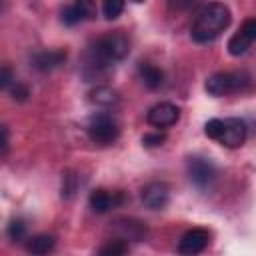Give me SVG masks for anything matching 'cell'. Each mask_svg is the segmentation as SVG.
I'll return each instance as SVG.
<instances>
[{
	"label": "cell",
	"instance_id": "9c48e42d",
	"mask_svg": "<svg viewBox=\"0 0 256 256\" xmlns=\"http://www.w3.org/2000/svg\"><path fill=\"white\" fill-rule=\"evenodd\" d=\"M178 118H180V108L172 102L154 104L146 114V122L154 128H170L178 122Z\"/></svg>",
	"mask_w": 256,
	"mask_h": 256
},
{
	"label": "cell",
	"instance_id": "d6986e66",
	"mask_svg": "<svg viewBox=\"0 0 256 256\" xmlns=\"http://www.w3.org/2000/svg\"><path fill=\"white\" fill-rule=\"evenodd\" d=\"M8 238L14 240V242H22L26 238V232H28V224L22 220V218H14L10 224H8Z\"/></svg>",
	"mask_w": 256,
	"mask_h": 256
},
{
	"label": "cell",
	"instance_id": "603a6c76",
	"mask_svg": "<svg viewBox=\"0 0 256 256\" xmlns=\"http://www.w3.org/2000/svg\"><path fill=\"white\" fill-rule=\"evenodd\" d=\"M74 192H76V176L66 174L64 176V182H62V196L64 198H72Z\"/></svg>",
	"mask_w": 256,
	"mask_h": 256
},
{
	"label": "cell",
	"instance_id": "ac0fdd59",
	"mask_svg": "<svg viewBox=\"0 0 256 256\" xmlns=\"http://www.w3.org/2000/svg\"><path fill=\"white\" fill-rule=\"evenodd\" d=\"M126 0H102V14L106 20H116L124 12Z\"/></svg>",
	"mask_w": 256,
	"mask_h": 256
},
{
	"label": "cell",
	"instance_id": "e0dca14e",
	"mask_svg": "<svg viewBox=\"0 0 256 256\" xmlns=\"http://www.w3.org/2000/svg\"><path fill=\"white\" fill-rule=\"evenodd\" d=\"M118 100V92L110 86H96L90 92V102H94L96 106H114Z\"/></svg>",
	"mask_w": 256,
	"mask_h": 256
},
{
	"label": "cell",
	"instance_id": "5bb4252c",
	"mask_svg": "<svg viewBox=\"0 0 256 256\" xmlns=\"http://www.w3.org/2000/svg\"><path fill=\"white\" fill-rule=\"evenodd\" d=\"M114 232L122 240L140 242L146 236V224L140 222V220H136V218H118L114 222Z\"/></svg>",
	"mask_w": 256,
	"mask_h": 256
},
{
	"label": "cell",
	"instance_id": "7c38bea8",
	"mask_svg": "<svg viewBox=\"0 0 256 256\" xmlns=\"http://www.w3.org/2000/svg\"><path fill=\"white\" fill-rule=\"evenodd\" d=\"M142 202L150 210H162L166 208L170 200V188L166 182H150L142 188Z\"/></svg>",
	"mask_w": 256,
	"mask_h": 256
},
{
	"label": "cell",
	"instance_id": "d4e9b609",
	"mask_svg": "<svg viewBox=\"0 0 256 256\" xmlns=\"http://www.w3.org/2000/svg\"><path fill=\"white\" fill-rule=\"evenodd\" d=\"M2 154H6L8 152V130H6V126L2 128Z\"/></svg>",
	"mask_w": 256,
	"mask_h": 256
},
{
	"label": "cell",
	"instance_id": "52a82bcc",
	"mask_svg": "<svg viewBox=\"0 0 256 256\" xmlns=\"http://www.w3.org/2000/svg\"><path fill=\"white\" fill-rule=\"evenodd\" d=\"M96 18V2L94 0H72L60 12V20L64 26H76L80 22Z\"/></svg>",
	"mask_w": 256,
	"mask_h": 256
},
{
	"label": "cell",
	"instance_id": "44dd1931",
	"mask_svg": "<svg viewBox=\"0 0 256 256\" xmlns=\"http://www.w3.org/2000/svg\"><path fill=\"white\" fill-rule=\"evenodd\" d=\"M166 142V134L164 132H148V134H144L142 136V144L146 146V148H156V146H162Z\"/></svg>",
	"mask_w": 256,
	"mask_h": 256
},
{
	"label": "cell",
	"instance_id": "484cf974",
	"mask_svg": "<svg viewBox=\"0 0 256 256\" xmlns=\"http://www.w3.org/2000/svg\"><path fill=\"white\" fill-rule=\"evenodd\" d=\"M130 2H134V4H142V2H146V0H130Z\"/></svg>",
	"mask_w": 256,
	"mask_h": 256
},
{
	"label": "cell",
	"instance_id": "5b68a950",
	"mask_svg": "<svg viewBox=\"0 0 256 256\" xmlns=\"http://www.w3.org/2000/svg\"><path fill=\"white\" fill-rule=\"evenodd\" d=\"M88 136L92 142L96 144H112L118 136H120V124L118 120L108 114V112H100V114H94L90 120H88Z\"/></svg>",
	"mask_w": 256,
	"mask_h": 256
},
{
	"label": "cell",
	"instance_id": "30bf717a",
	"mask_svg": "<svg viewBox=\"0 0 256 256\" xmlns=\"http://www.w3.org/2000/svg\"><path fill=\"white\" fill-rule=\"evenodd\" d=\"M210 244V232L204 228H190L182 234L180 242H178V252L180 254H200L208 248Z\"/></svg>",
	"mask_w": 256,
	"mask_h": 256
},
{
	"label": "cell",
	"instance_id": "ffe728a7",
	"mask_svg": "<svg viewBox=\"0 0 256 256\" xmlns=\"http://www.w3.org/2000/svg\"><path fill=\"white\" fill-rule=\"evenodd\" d=\"M126 252H128V242L122 240V238H114L106 246L100 248L102 256H120V254H126Z\"/></svg>",
	"mask_w": 256,
	"mask_h": 256
},
{
	"label": "cell",
	"instance_id": "9a60e30c",
	"mask_svg": "<svg viewBox=\"0 0 256 256\" xmlns=\"http://www.w3.org/2000/svg\"><path fill=\"white\" fill-rule=\"evenodd\" d=\"M138 78L142 80V84L148 88V90H158L164 86V72L150 64V62H140L138 64Z\"/></svg>",
	"mask_w": 256,
	"mask_h": 256
},
{
	"label": "cell",
	"instance_id": "3957f363",
	"mask_svg": "<svg viewBox=\"0 0 256 256\" xmlns=\"http://www.w3.org/2000/svg\"><path fill=\"white\" fill-rule=\"evenodd\" d=\"M204 134L226 148H238L246 142L248 126L242 118H212L204 124Z\"/></svg>",
	"mask_w": 256,
	"mask_h": 256
},
{
	"label": "cell",
	"instance_id": "7402d4cb",
	"mask_svg": "<svg viewBox=\"0 0 256 256\" xmlns=\"http://www.w3.org/2000/svg\"><path fill=\"white\" fill-rule=\"evenodd\" d=\"M10 94H12L14 100L24 102V100L30 96V90H28V86H24V84H20V82H14V86L10 88Z\"/></svg>",
	"mask_w": 256,
	"mask_h": 256
},
{
	"label": "cell",
	"instance_id": "ba28073f",
	"mask_svg": "<svg viewBox=\"0 0 256 256\" xmlns=\"http://www.w3.org/2000/svg\"><path fill=\"white\" fill-rule=\"evenodd\" d=\"M254 42H256V16L246 18L242 26L232 34V38L228 40V52L232 56H242L248 52V48Z\"/></svg>",
	"mask_w": 256,
	"mask_h": 256
},
{
	"label": "cell",
	"instance_id": "2e32d148",
	"mask_svg": "<svg viewBox=\"0 0 256 256\" xmlns=\"http://www.w3.org/2000/svg\"><path fill=\"white\" fill-rule=\"evenodd\" d=\"M54 246H56V238L52 234H36L28 240L26 250L32 254H48L54 250Z\"/></svg>",
	"mask_w": 256,
	"mask_h": 256
},
{
	"label": "cell",
	"instance_id": "8fae6325",
	"mask_svg": "<svg viewBox=\"0 0 256 256\" xmlns=\"http://www.w3.org/2000/svg\"><path fill=\"white\" fill-rule=\"evenodd\" d=\"M124 202H126V196L122 192H110L104 188L90 192V198H88V204H90L92 212H96V214H106V212L122 206Z\"/></svg>",
	"mask_w": 256,
	"mask_h": 256
},
{
	"label": "cell",
	"instance_id": "4fadbf2b",
	"mask_svg": "<svg viewBox=\"0 0 256 256\" xmlns=\"http://www.w3.org/2000/svg\"><path fill=\"white\" fill-rule=\"evenodd\" d=\"M68 58V52L58 48V50H40L34 52L30 58L32 68H36L38 72H52L56 68H60Z\"/></svg>",
	"mask_w": 256,
	"mask_h": 256
},
{
	"label": "cell",
	"instance_id": "cb8c5ba5",
	"mask_svg": "<svg viewBox=\"0 0 256 256\" xmlns=\"http://www.w3.org/2000/svg\"><path fill=\"white\" fill-rule=\"evenodd\" d=\"M14 74L10 70V66H2V74H0V86L2 90H10V86H14Z\"/></svg>",
	"mask_w": 256,
	"mask_h": 256
},
{
	"label": "cell",
	"instance_id": "8992f818",
	"mask_svg": "<svg viewBox=\"0 0 256 256\" xmlns=\"http://www.w3.org/2000/svg\"><path fill=\"white\" fill-rule=\"evenodd\" d=\"M186 172L190 182L198 188V190H210L218 178V170L214 166L212 160L202 158V156H190L186 160Z\"/></svg>",
	"mask_w": 256,
	"mask_h": 256
},
{
	"label": "cell",
	"instance_id": "277c9868",
	"mask_svg": "<svg viewBox=\"0 0 256 256\" xmlns=\"http://www.w3.org/2000/svg\"><path fill=\"white\" fill-rule=\"evenodd\" d=\"M206 92L210 96H228V94H244L254 90V80L246 70L232 72H216L206 80Z\"/></svg>",
	"mask_w": 256,
	"mask_h": 256
},
{
	"label": "cell",
	"instance_id": "7a4b0ae2",
	"mask_svg": "<svg viewBox=\"0 0 256 256\" xmlns=\"http://www.w3.org/2000/svg\"><path fill=\"white\" fill-rule=\"evenodd\" d=\"M230 20H232V16H230V10L226 4L208 2L198 10V14L192 22V28H190V36L198 44L214 42L230 26Z\"/></svg>",
	"mask_w": 256,
	"mask_h": 256
},
{
	"label": "cell",
	"instance_id": "6da1fadb",
	"mask_svg": "<svg viewBox=\"0 0 256 256\" xmlns=\"http://www.w3.org/2000/svg\"><path fill=\"white\" fill-rule=\"evenodd\" d=\"M130 54V40L122 32H110L96 38L84 52V68L82 74L86 78H94L118 62H122Z\"/></svg>",
	"mask_w": 256,
	"mask_h": 256
}]
</instances>
